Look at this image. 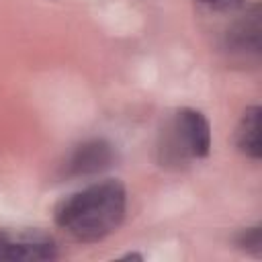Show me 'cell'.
I'll return each instance as SVG.
<instances>
[{"label": "cell", "mask_w": 262, "mask_h": 262, "mask_svg": "<svg viewBox=\"0 0 262 262\" xmlns=\"http://www.w3.org/2000/svg\"><path fill=\"white\" fill-rule=\"evenodd\" d=\"M127 213V188L119 180L92 182L66 199L55 207L53 219L59 229L74 239L94 244L115 233Z\"/></svg>", "instance_id": "obj_1"}, {"label": "cell", "mask_w": 262, "mask_h": 262, "mask_svg": "<svg viewBox=\"0 0 262 262\" xmlns=\"http://www.w3.org/2000/svg\"><path fill=\"white\" fill-rule=\"evenodd\" d=\"M209 151L211 123L201 111L190 106H182L170 115L156 143V158L164 168H182L207 158Z\"/></svg>", "instance_id": "obj_2"}, {"label": "cell", "mask_w": 262, "mask_h": 262, "mask_svg": "<svg viewBox=\"0 0 262 262\" xmlns=\"http://www.w3.org/2000/svg\"><path fill=\"white\" fill-rule=\"evenodd\" d=\"M55 258H59V246L45 231H0V262H41Z\"/></svg>", "instance_id": "obj_3"}, {"label": "cell", "mask_w": 262, "mask_h": 262, "mask_svg": "<svg viewBox=\"0 0 262 262\" xmlns=\"http://www.w3.org/2000/svg\"><path fill=\"white\" fill-rule=\"evenodd\" d=\"M115 158H117L115 147L106 139H102V137L86 139V141L78 143L66 158L63 176L86 178V176L100 174L115 164Z\"/></svg>", "instance_id": "obj_4"}, {"label": "cell", "mask_w": 262, "mask_h": 262, "mask_svg": "<svg viewBox=\"0 0 262 262\" xmlns=\"http://www.w3.org/2000/svg\"><path fill=\"white\" fill-rule=\"evenodd\" d=\"M223 49L239 59H258L260 55V6L252 4L231 23L223 37Z\"/></svg>", "instance_id": "obj_5"}, {"label": "cell", "mask_w": 262, "mask_h": 262, "mask_svg": "<svg viewBox=\"0 0 262 262\" xmlns=\"http://www.w3.org/2000/svg\"><path fill=\"white\" fill-rule=\"evenodd\" d=\"M235 145L237 149L252 158H260V108L258 106H248L237 123L235 129Z\"/></svg>", "instance_id": "obj_6"}, {"label": "cell", "mask_w": 262, "mask_h": 262, "mask_svg": "<svg viewBox=\"0 0 262 262\" xmlns=\"http://www.w3.org/2000/svg\"><path fill=\"white\" fill-rule=\"evenodd\" d=\"M235 244H237L244 252H248V254H252V256H260V252H262L260 225H252V227L242 229V231L237 233V237H235Z\"/></svg>", "instance_id": "obj_7"}, {"label": "cell", "mask_w": 262, "mask_h": 262, "mask_svg": "<svg viewBox=\"0 0 262 262\" xmlns=\"http://www.w3.org/2000/svg\"><path fill=\"white\" fill-rule=\"evenodd\" d=\"M194 2L209 12H231L242 4V0H194Z\"/></svg>", "instance_id": "obj_8"}]
</instances>
